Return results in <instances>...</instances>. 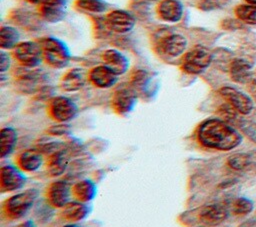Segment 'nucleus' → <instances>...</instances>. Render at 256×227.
<instances>
[{
	"label": "nucleus",
	"mask_w": 256,
	"mask_h": 227,
	"mask_svg": "<svg viewBox=\"0 0 256 227\" xmlns=\"http://www.w3.org/2000/svg\"><path fill=\"white\" fill-rule=\"evenodd\" d=\"M137 92L131 85H123L118 87L111 99V106L113 110L122 116L129 114L137 103Z\"/></svg>",
	"instance_id": "0eeeda50"
},
{
	"label": "nucleus",
	"mask_w": 256,
	"mask_h": 227,
	"mask_svg": "<svg viewBox=\"0 0 256 227\" xmlns=\"http://www.w3.org/2000/svg\"><path fill=\"white\" fill-rule=\"evenodd\" d=\"M106 25L115 33L125 34L134 28L135 19L127 11L113 10L106 17Z\"/></svg>",
	"instance_id": "f8f14e48"
},
{
	"label": "nucleus",
	"mask_w": 256,
	"mask_h": 227,
	"mask_svg": "<svg viewBox=\"0 0 256 227\" xmlns=\"http://www.w3.org/2000/svg\"><path fill=\"white\" fill-rule=\"evenodd\" d=\"M26 183L22 170L14 165H4L0 169V189L2 192H13L21 189Z\"/></svg>",
	"instance_id": "6e6552de"
},
{
	"label": "nucleus",
	"mask_w": 256,
	"mask_h": 227,
	"mask_svg": "<svg viewBox=\"0 0 256 227\" xmlns=\"http://www.w3.org/2000/svg\"><path fill=\"white\" fill-rule=\"evenodd\" d=\"M149 80H150V77L146 71L138 70L133 73V75L131 77L130 85L138 94L139 92H143L144 89L147 88Z\"/></svg>",
	"instance_id": "c756f323"
},
{
	"label": "nucleus",
	"mask_w": 256,
	"mask_h": 227,
	"mask_svg": "<svg viewBox=\"0 0 256 227\" xmlns=\"http://www.w3.org/2000/svg\"><path fill=\"white\" fill-rule=\"evenodd\" d=\"M102 59H103L104 65L109 67L117 75L124 74L129 68L128 58L119 50H116V49L106 50L102 55Z\"/></svg>",
	"instance_id": "a211bd4d"
},
{
	"label": "nucleus",
	"mask_w": 256,
	"mask_h": 227,
	"mask_svg": "<svg viewBox=\"0 0 256 227\" xmlns=\"http://www.w3.org/2000/svg\"><path fill=\"white\" fill-rule=\"evenodd\" d=\"M252 210L253 202L246 197H239L232 204V212L236 215H246Z\"/></svg>",
	"instance_id": "7c9ffc66"
},
{
	"label": "nucleus",
	"mask_w": 256,
	"mask_h": 227,
	"mask_svg": "<svg viewBox=\"0 0 256 227\" xmlns=\"http://www.w3.org/2000/svg\"><path fill=\"white\" fill-rule=\"evenodd\" d=\"M41 153L43 154H47L48 156L59 151V150H62L64 149V143L60 142V141H44L42 143H40L38 145V148H37Z\"/></svg>",
	"instance_id": "2f4dec72"
},
{
	"label": "nucleus",
	"mask_w": 256,
	"mask_h": 227,
	"mask_svg": "<svg viewBox=\"0 0 256 227\" xmlns=\"http://www.w3.org/2000/svg\"><path fill=\"white\" fill-rule=\"evenodd\" d=\"M228 217L227 208L221 203H211L206 204L199 208L198 218L205 225L216 226Z\"/></svg>",
	"instance_id": "ddd939ff"
},
{
	"label": "nucleus",
	"mask_w": 256,
	"mask_h": 227,
	"mask_svg": "<svg viewBox=\"0 0 256 227\" xmlns=\"http://www.w3.org/2000/svg\"><path fill=\"white\" fill-rule=\"evenodd\" d=\"M235 14L242 22L256 25V5H239L235 8Z\"/></svg>",
	"instance_id": "cd10ccee"
},
{
	"label": "nucleus",
	"mask_w": 256,
	"mask_h": 227,
	"mask_svg": "<svg viewBox=\"0 0 256 227\" xmlns=\"http://www.w3.org/2000/svg\"><path fill=\"white\" fill-rule=\"evenodd\" d=\"M76 6L92 13H102L107 9V4L103 0H77Z\"/></svg>",
	"instance_id": "c85d7f7f"
},
{
	"label": "nucleus",
	"mask_w": 256,
	"mask_h": 227,
	"mask_svg": "<svg viewBox=\"0 0 256 227\" xmlns=\"http://www.w3.org/2000/svg\"><path fill=\"white\" fill-rule=\"evenodd\" d=\"M48 112L55 121L66 123L77 116L78 107L70 98L66 96H56L49 101Z\"/></svg>",
	"instance_id": "423d86ee"
},
{
	"label": "nucleus",
	"mask_w": 256,
	"mask_h": 227,
	"mask_svg": "<svg viewBox=\"0 0 256 227\" xmlns=\"http://www.w3.org/2000/svg\"><path fill=\"white\" fill-rule=\"evenodd\" d=\"M183 5L178 0H163L158 5V14L166 22L175 23L182 19Z\"/></svg>",
	"instance_id": "aec40b11"
},
{
	"label": "nucleus",
	"mask_w": 256,
	"mask_h": 227,
	"mask_svg": "<svg viewBox=\"0 0 256 227\" xmlns=\"http://www.w3.org/2000/svg\"><path fill=\"white\" fill-rule=\"evenodd\" d=\"M90 209L85 202L78 200L70 201L62 208V217L69 222H78L85 219L89 215Z\"/></svg>",
	"instance_id": "4be33fe9"
},
{
	"label": "nucleus",
	"mask_w": 256,
	"mask_h": 227,
	"mask_svg": "<svg viewBox=\"0 0 256 227\" xmlns=\"http://www.w3.org/2000/svg\"><path fill=\"white\" fill-rule=\"evenodd\" d=\"M188 45L186 37L181 34H170L164 37L160 42V49L163 54L169 57H178L182 55Z\"/></svg>",
	"instance_id": "dca6fc26"
},
{
	"label": "nucleus",
	"mask_w": 256,
	"mask_h": 227,
	"mask_svg": "<svg viewBox=\"0 0 256 227\" xmlns=\"http://www.w3.org/2000/svg\"><path fill=\"white\" fill-rule=\"evenodd\" d=\"M72 193L76 200L87 203L95 198L97 188L93 181L89 179H83L76 182L72 186Z\"/></svg>",
	"instance_id": "5701e85b"
},
{
	"label": "nucleus",
	"mask_w": 256,
	"mask_h": 227,
	"mask_svg": "<svg viewBox=\"0 0 256 227\" xmlns=\"http://www.w3.org/2000/svg\"><path fill=\"white\" fill-rule=\"evenodd\" d=\"M17 131L12 127H4L0 132V157H8L17 144Z\"/></svg>",
	"instance_id": "b1692460"
},
{
	"label": "nucleus",
	"mask_w": 256,
	"mask_h": 227,
	"mask_svg": "<svg viewBox=\"0 0 256 227\" xmlns=\"http://www.w3.org/2000/svg\"><path fill=\"white\" fill-rule=\"evenodd\" d=\"M35 68H28L22 66L17 74V84L21 91L25 93H34L41 89L45 79V75Z\"/></svg>",
	"instance_id": "9b49d317"
},
{
	"label": "nucleus",
	"mask_w": 256,
	"mask_h": 227,
	"mask_svg": "<svg viewBox=\"0 0 256 227\" xmlns=\"http://www.w3.org/2000/svg\"><path fill=\"white\" fill-rule=\"evenodd\" d=\"M17 166L24 172H35L42 166L44 162L43 153L37 148L22 151L16 159Z\"/></svg>",
	"instance_id": "f3484780"
},
{
	"label": "nucleus",
	"mask_w": 256,
	"mask_h": 227,
	"mask_svg": "<svg viewBox=\"0 0 256 227\" xmlns=\"http://www.w3.org/2000/svg\"><path fill=\"white\" fill-rule=\"evenodd\" d=\"M17 227H36V225H35L34 221H32V220H26V221L20 223Z\"/></svg>",
	"instance_id": "c9c22d12"
},
{
	"label": "nucleus",
	"mask_w": 256,
	"mask_h": 227,
	"mask_svg": "<svg viewBox=\"0 0 256 227\" xmlns=\"http://www.w3.org/2000/svg\"><path fill=\"white\" fill-rule=\"evenodd\" d=\"M219 93L238 113L247 115L252 111V99L238 89L231 86H223L220 88Z\"/></svg>",
	"instance_id": "1a4fd4ad"
},
{
	"label": "nucleus",
	"mask_w": 256,
	"mask_h": 227,
	"mask_svg": "<svg viewBox=\"0 0 256 227\" xmlns=\"http://www.w3.org/2000/svg\"><path fill=\"white\" fill-rule=\"evenodd\" d=\"M250 91L254 97H256V80H251L250 82Z\"/></svg>",
	"instance_id": "4c0bfd02"
},
{
	"label": "nucleus",
	"mask_w": 256,
	"mask_h": 227,
	"mask_svg": "<svg viewBox=\"0 0 256 227\" xmlns=\"http://www.w3.org/2000/svg\"><path fill=\"white\" fill-rule=\"evenodd\" d=\"M38 194L37 189L30 188L12 195L3 203V213L7 218L12 220L23 218L32 209Z\"/></svg>",
	"instance_id": "f03ea898"
},
{
	"label": "nucleus",
	"mask_w": 256,
	"mask_h": 227,
	"mask_svg": "<svg viewBox=\"0 0 256 227\" xmlns=\"http://www.w3.org/2000/svg\"><path fill=\"white\" fill-rule=\"evenodd\" d=\"M212 61L211 52L202 46H196L185 53L182 59L181 68L184 72L197 75L205 71Z\"/></svg>",
	"instance_id": "20e7f679"
},
{
	"label": "nucleus",
	"mask_w": 256,
	"mask_h": 227,
	"mask_svg": "<svg viewBox=\"0 0 256 227\" xmlns=\"http://www.w3.org/2000/svg\"><path fill=\"white\" fill-rule=\"evenodd\" d=\"M20 34L12 26H2L0 29V47L2 49L15 48L19 43Z\"/></svg>",
	"instance_id": "a878e982"
},
{
	"label": "nucleus",
	"mask_w": 256,
	"mask_h": 227,
	"mask_svg": "<svg viewBox=\"0 0 256 227\" xmlns=\"http://www.w3.org/2000/svg\"><path fill=\"white\" fill-rule=\"evenodd\" d=\"M14 56L22 66L28 68L38 67L44 59L40 43L34 41L20 42L14 48Z\"/></svg>",
	"instance_id": "39448f33"
},
{
	"label": "nucleus",
	"mask_w": 256,
	"mask_h": 227,
	"mask_svg": "<svg viewBox=\"0 0 256 227\" xmlns=\"http://www.w3.org/2000/svg\"><path fill=\"white\" fill-rule=\"evenodd\" d=\"M41 17L49 23H57L64 19L66 14L65 0H54L39 7Z\"/></svg>",
	"instance_id": "6ab92c4d"
},
{
	"label": "nucleus",
	"mask_w": 256,
	"mask_h": 227,
	"mask_svg": "<svg viewBox=\"0 0 256 227\" xmlns=\"http://www.w3.org/2000/svg\"><path fill=\"white\" fill-rule=\"evenodd\" d=\"M228 166L237 171L246 170L252 165V155L247 153H236L228 157L227 159Z\"/></svg>",
	"instance_id": "bb28decb"
},
{
	"label": "nucleus",
	"mask_w": 256,
	"mask_h": 227,
	"mask_svg": "<svg viewBox=\"0 0 256 227\" xmlns=\"http://www.w3.org/2000/svg\"><path fill=\"white\" fill-rule=\"evenodd\" d=\"M230 76L237 83H247L251 80V65L244 59H234L230 65Z\"/></svg>",
	"instance_id": "393cba45"
},
{
	"label": "nucleus",
	"mask_w": 256,
	"mask_h": 227,
	"mask_svg": "<svg viewBox=\"0 0 256 227\" xmlns=\"http://www.w3.org/2000/svg\"><path fill=\"white\" fill-rule=\"evenodd\" d=\"M196 136L202 146L220 151L232 150L242 141L241 134L234 127L218 118L203 121L197 129Z\"/></svg>",
	"instance_id": "f257e3e1"
},
{
	"label": "nucleus",
	"mask_w": 256,
	"mask_h": 227,
	"mask_svg": "<svg viewBox=\"0 0 256 227\" xmlns=\"http://www.w3.org/2000/svg\"><path fill=\"white\" fill-rule=\"evenodd\" d=\"M44 60L53 68L61 69L70 62V52L66 44L58 38L47 37L40 42Z\"/></svg>",
	"instance_id": "7ed1b4c3"
},
{
	"label": "nucleus",
	"mask_w": 256,
	"mask_h": 227,
	"mask_svg": "<svg viewBox=\"0 0 256 227\" xmlns=\"http://www.w3.org/2000/svg\"><path fill=\"white\" fill-rule=\"evenodd\" d=\"M245 1H247V2H248V3H250V4L256 5V0H245Z\"/></svg>",
	"instance_id": "ea45409f"
},
{
	"label": "nucleus",
	"mask_w": 256,
	"mask_h": 227,
	"mask_svg": "<svg viewBox=\"0 0 256 227\" xmlns=\"http://www.w3.org/2000/svg\"><path fill=\"white\" fill-rule=\"evenodd\" d=\"M10 63H11L10 56L5 52H1V55H0V71L2 73H4L6 70H8V68L10 67Z\"/></svg>",
	"instance_id": "72a5a7b5"
},
{
	"label": "nucleus",
	"mask_w": 256,
	"mask_h": 227,
	"mask_svg": "<svg viewBox=\"0 0 256 227\" xmlns=\"http://www.w3.org/2000/svg\"><path fill=\"white\" fill-rule=\"evenodd\" d=\"M89 79V73L83 68H73L67 71L61 81L60 86L66 92H75L82 89Z\"/></svg>",
	"instance_id": "4468645a"
},
{
	"label": "nucleus",
	"mask_w": 256,
	"mask_h": 227,
	"mask_svg": "<svg viewBox=\"0 0 256 227\" xmlns=\"http://www.w3.org/2000/svg\"><path fill=\"white\" fill-rule=\"evenodd\" d=\"M47 131L52 136H63V135L69 134L70 131H71V128L66 123L58 122V124L52 125Z\"/></svg>",
	"instance_id": "473e14b6"
},
{
	"label": "nucleus",
	"mask_w": 256,
	"mask_h": 227,
	"mask_svg": "<svg viewBox=\"0 0 256 227\" xmlns=\"http://www.w3.org/2000/svg\"><path fill=\"white\" fill-rule=\"evenodd\" d=\"M90 82L98 88H110L114 86L118 80V75L114 73L106 65H98L93 67L89 72Z\"/></svg>",
	"instance_id": "2eb2a0df"
},
{
	"label": "nucleus",
	"mask_w": 256,
	"mask_h": 227,
	"mask_svg": "<svg viewBox=\"0 0 256 227\" xmlns=\"http://www.w3.org/2000/svg\"><path fill=\"white\" fill-rule=\"evenodd\" d=\"M242 129L247 133V135L251 139H253V141H256V125H254L253 123H248V124L243 123Z\"/></svg>",
	"instance_id": "f704fd0d"
},
{
	"label": "nucleus",
	"mask_w": 256,
	"mask_h": 227,
	"mask_svg": "<svg viewBox=\"0 0 256 227\" xmlns=\"http://www.w3.org/2000/svg\"><path fill=\"white\" fill-rule=\"evenodd\" d=\"M27 1L30 2V3H32V4H37V5L41 6V5L50 3V2H52V1H54V0H27Z\"/></svg>",
	"instance_id": "e433bc0d"
},
{
	"label": "nucleus",
	"mask_w": 256,
	"mask_h": 227,
	"mask_svg": "<svg viewBox=\"0 0 256 227\" xmlns=\"http://www.w3.org/2000/svg\"><path fill=\"white\" fill-rule=\"evenodd\" d=\"M69 165V154L64 148L48 156L47 172L51 177L63 175Z\"/></svg>",
	"instance_id": "412c9836"
},
{
	"label": "nucleus",
	"mask_w": 256,
	"mask_h": 227,
	"mask_svg": "<svg viewBox=\"0 0 256 227\" xmlns=\"http://www.w3.org/2000/svg\"><path fill=\"white\" fill-rule=\"evenodd\" d=\"M62 227H81V226H79V225H77V224H74V223H71V224L64 225V226H62Z\"/></svg>",
	"instance_id": "58836bf2"
},
{
	"label": "nucleus",
	"mask_w": 256,
	"mask_h": 227,
	"mask_svg": "<svg viewBox=\"0 0 256 227\" xmlns=\"http://www.w3.org/2000/svg\"><path fill=\"white\" fill-rule=\"evenodd\" d=\"M72 187L64 180H56L47 188V200L54 208L62 209L71 201Z\"/></svg>",
	"instance_id": "9d476101"
}]
</instances>
